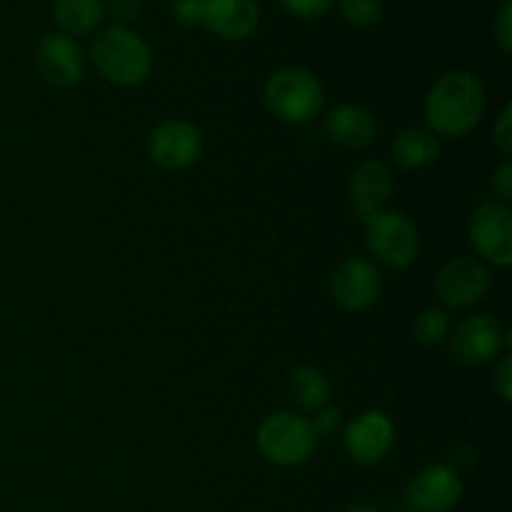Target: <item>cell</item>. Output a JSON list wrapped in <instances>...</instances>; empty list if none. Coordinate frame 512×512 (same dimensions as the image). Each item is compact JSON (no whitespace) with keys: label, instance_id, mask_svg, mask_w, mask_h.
Listing matches in <instances>:
<instances>
[{"label":"cell","instance_id":"15","mask_svg":"<svg viewBox=\"0 0 512 512\" xmlns=\"http://www.w3.org/2000/svg\"><path fill=\"white\" fill-rule=\"evenodd\" d=\"M393 173L380 160H368L350 178V205L363 223L383 213L393 195Z\"/></svg>","mask_w":512,"mask_h":512},{"label":"cell","instance_id":"9","mask_svg":"<svg viewBox=\"0 0 512 512\" xmlns=\"http://www.w3.org/2000/svg\"><path fill=\"white\" fill-rule=\"evenodd\" d=\"M490 290V270L478 258H455L440 268L435 293L448 308H470Z\"/></svg>","mask_w":512,"mask_h":512},{"label":"cell","instance_id":"30","mask_svg":"<svg viewBox=\"0 0 512 512\" xmlns=\"http://www.w3.org/2000/svg\"><path fill=\"white\" fill-rule=\"evenodd\" d=\"M348 512H380V510L373 508V505H368V503H358V505H353V508H348Z\"/></svg>","mask_w":512,"mask_h":512},{"label":"cell","instance_id":"11","mask_svg":"<svg viewBox=\"0 0 512 512\" xmlns=\"http://www.w3.org/2000/svg\"><path fill=\"white\" fill-rule=\"evenodd\" d=\"M330 285H333V298L340 308L350 313H363L378 303L383 278L370 260L348 258L335 268Z\"/></svg>","mask_w":512,"mask_h":512},{"label":"cell","instance_id":"7","mask_svg":"<svg viewBox=\"0 0 512 512\" xmlns=\"http://www.w3.org/2000/svg\"><path fill=\"white\" fill-rule=\"evenodd\" d=\"M203 153V135L190 120H165L150 133L148 155L165 170H185Z\"/></svg>","mask_w":512,"mask_h":512},{"label":"cell","instance_id":"14","mask_svg":"<svg viewBox=\"0 0 512 512\" xmlns=\"http://www.w3.org/2000/svg\"><path fill=\"white\" fill-rule=\"evenodd\" d=\"M200 23L223 40H245L260 23L255 0H200Z\"/></svg>","mask_w":512,"mask_h":512},{"label":"cell","instance_id":"10","mask_svg":"<svg viewBox=\"0 0 512 512\" xmlns=\"http://www.w3.org/2000/svg\"><path fill=\"white\" fill-rule=\"evenodd\" d=\"M510 345V335L493 315H470L455 328L453 333V355L465 365H485Z\"/></svg>","mask_w":512,"mask_h":512},{"label":"cell","instance_id":"23","mask_svg":"<svg viewBox=\"0 0 512 512\" xmlns=\"http://www.w3.org/2000/svg\"><path fill=\"white\" fill-rule=\"evenodd\" d=\"M495 40L505 55L512 53V0H505L495 23Z\"/></svg>","mask_w":512,"mask_h":512},{"label":"cell","instance_id":"13","mask_svg":"<svg viewBox=\"0 0 512 512\" xmlns=\"http://www.w3.org/2000/svg\"><path fill=\"white\" fill-rule=\"evenodd\" d=\"M40 78L53 88H73L83 80L85 58L78 43L63 33H48L35 48Z\"/></svg>","mask_w":512,"mask_h":512},{"label":"cell","instance_id":"29","mask_svg":"<svg viewBox=\"0 0 512 512\" xmlns=\"http://www.w3.org/2000/svg\"><path fill=\"white\" fill-rule=\"evenodd\" d=\"M110 13L120 20V25L138 18L140 0H110Z\"/></svg>","mask_w":512,"mask_h":512},{"label":"cell","instance_id":"22","mask_svg":"<svg viewBox=\"0 0 512 512\" xmlns=\"http://www.w3.org/2000/svg\"><path fill=\"white\" fill-rule=\"evenodd\" d=\"M283 8L288 13L298 15L303 20H315V18H323L330 8H333V0H280Z\"/></svg>","mask_w":512,"mask_h":512},{"label":"cell","instance_id":"27","mask_svg":"<svg viewBox=\"0 0 512 512\" xmlns=\"http://www.w3.org/2000/svg\"><path fill=\"white\" fill-rule=\"evenodd\" d=\"M173 15L180 25H193L200 23V0H173Z\"/></svg>","mask_w":512,"mask_h":512},{"label":"cell","instance_id":"24","mask_svg":"<svg viewBox=\"0 0 512 512\" xmlns=\"http://www.w3.org/2000/svg\"><path fill=\"white\" fill-rule=\"evenodd\" d=\"M493 140L500 148V153L510 155L512 153V105L508 103L503 108V113L498 115V123L493 128Z\"/></svg>","mask_w":512,"mask_h":512},{"label":"cell","instance_id":"5","mask_svg":"<svg viewBox=\"0 0 512 512\" xmlns=\"http://www.w3.org/2000/svg\"><path fill=\"white\" fill-rule=\"evenodd\" d=\"M365 245L378 263L405 270L418 260L420 233L408 215L383 210L365 223Z\"/></svg>","mask_w":512,"mask_h":512},{"label":"cell","instance_id":"8","mask_svg":"<svg viewBox=\"0 0 512 512\" xmlns=\"http://www.w3.org/2000/svg\"><path fill=\"white\" fill-rule=\"evenodd\" d=\"M345 450L350 460L363 468L383 463L395 443L393 420L380 410H365L345 428Z\"/></svg>","mask_w":512,"mask_h":512},{"label":"cell","instance_id":"25","mask_svg":"<svg viewBox=\"0 0 512 512\" xmlns=\"http://www.w3.org/2000/svg\"><path fill=\"white\" fill-rule=\"evenodd\" d=\"M490 188H493V193L498 195V200L503 205L510 203L512 198V165L510 160H505L503 165H500L498 170H495L493 180H490Z\"/></svg>","mask_w":512,"mask_h":512},{"label":"cell","instance_id":"4","mask_svg":"<svg viewBox=\"0 0 512 512\" xmlns=\"http://www.w3.org/2000/svg\"><path fill=\"white\" fill-rule=\"evenodd\" d=\"M318 448V435L308 418L283 410L273 413L260 423L258 450L268 463L278 468H298L308 463Z\"/></svg>","mask_w":512,"mask_h":512},{"label":"cell","instance_id":"2","mask_svg":"<svg viewBox=\"0 0 512 512\" xmlns=\"http://www.w3.org/2000/svg\"><path fill=\"white\" fill-rule=\"evenodd\" d=\"M90 58H93L95 70L108 83L120 85V88L140 85L153 68L148 43L125 25H110L100 30L90 45Z\"/></svg>","mask_w":512,"mask_h":512},{"label":"cell","instance_id":"12","mask_svg":"<svg viewBox=\"0 0 512 512\" xmlns=\"http://www.w3.org/2000/svg\"><path fill=\"white\" fill-rule=\"evenodd\" d=\"M405 498L413 512H450L463 498V483L450 465H428L408 485Z\"/></svg>","mask_w":512,"mask_h":512},{"label":"cell","instance_id":"16","mask_svg":"<svg viewBox=\"0 0 512 512\" xmlns=\"http://www.w3.org/2000/svg\"><path fill=\"white\" fill-rule=\"evenodd\" d=\"M323 130L335 145H340V148L363 150L375 140L378 125H375V118L368 110L360 108V105L345 103L325 115Z\"/></svg>","mask_w":512,"mask_h":512},{"label":"cell","instance_id":"6","mask_svg":"<svg viewBox=\"0 0 512 512\" xmlns=\"http://www.w3.org/2000/svg\"><path fill=\"white\" fill-rule=\"evenodd\" d=\"M468 235L480 258L498 268L512 263V213L503 203H483L468 223Z\"/></svg>","mask_w":512,"mask_h":512},{"label":"cell","instance_id":"19","mask_svg":"<svg viewBox=\"0 0 512 512\" xmlns=\"http://www.w3.org/2000/svg\"><path fill=\"white\" fill-rule=\"evenodd\" d=\"M290 395H293L295 403L300 405L308 413H318L320 408H325L330 400V383L318 368H303L293 370L290 375Z\"/></svg>","mask_w":512,"mask_h":512},{"label":"cell","instance_id":"17","mask_svg":"<svg viewBox=\"0 0 512 512\" xmlns=\"http://www.w3.org/2000/svg\"><path fill=\"white\" fill-rule=\"evenodd\" d=\"M440 148L443 143L430 128H405L393 140V158L400 168L420 170L438 160Z\"/></svg>","mask_w":512,"mask_h":512},{"label":"cell","instance_id":"28","mask_svg":"<svg viewBox=\"0 0 512 512\" xmlns=\"http://www.w3.org/2000/svg\"><path fill=\"white\" fill-rule=\"evenodd\" d=\"M493 385H495V393H498L505 403H510L512 400V358L500 360L498 370H495Z\"/></svg>","mask_w":512,"mask_h":512},{"label":"cell","instance_id":"20","mask_svg":"<svg viewBox=\"0 0 512 512\" xmlns=\"http://www.w3.org/2000/svg\"><path fill=\"white\" fill-rule=\"evenodd\" d=\"M450 333V318L443 308H425L423 313L415 318L413 335L420 345H440Z\"/></svg>","mask_w":512,"mask_h":512},{"label":"cell","instance_id":"26","mask_svg":"<svg viewBox=\"0 0 512 512\" xmlns=\"http://www.w3.org/2000/svg\"><path fill=\"white\" fill-rule=\"evenodd\" d=\"M340 423H343V415L335 408H320L318 413H315V418L310 420L315 435H333L335 430L340 428Z\"/></svg>","mask_w":512,"mask_h":512},{"label":"cell","instance_id":"3","mask_svg":"<svg viewBox=\"0 0 512 512\" xmlns=\"http://www.w3.org/2000/svg\"><path fill=\"white\" fill-rule=\"evenodd\" d=\"M263 98L270 113L285 125H305L323 110L325 90L308 70L283 68L270 75Z\"/></svg>","mask_w":512,"mask_h":512},{"label":"cell","instance_id":"18","mask_svg":"<svg viewBox=\"0 0 512 512\" xmlns=\"http://www.w3.org/2000/svg\"><path fill=\"white\" fill-rule=\"evenodd\" d=\"M55 20L70 35H88L103 20L100 0H55Z\"/></svg>","mask_w":512,"mask_h":512},{"label":"cell","instance_id":"21","mask_svg":"<svg viewBox=\"0 0 512 512\" xmlns=\"http://www.w3.org/2000/svg\"><path fill=\"white\" fill-rule=\"evenodd\" d=\"M340 13L355 28H373L383 18L380 0H340Z\"/></svg>","mask_w":512,"mask_h":512},{"label":"cell","instance_id":"1","mask_svg":"<svg viewBox=\"0 0 512 512\" xmlns=\"http://www.w3.org/2000/svg\"><path fill=\"white\" fill-rule=\"evenodd\" d=\"M485 113V88L473 73L453 70L430 85L425 118L430 130L445 138H463L478 128Z\"/></svg>","mask_w":512,"mask_h":512}]
</instances>
